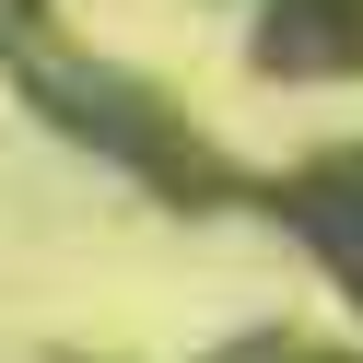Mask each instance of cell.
<instances>
[{"label":"cell","instance_id":"6da1fadb","mask_svg":"<svg viewBox=\"0 0 363 363\" xmlns=\"http://www.w3.org/2000/svg\"><path fill=\"white\" fill-rule=\"evenodd\" d=\"M269 59H363V0H281Z\"/></svg>","mask_w":363,"mask_h":363}]
</instances>
